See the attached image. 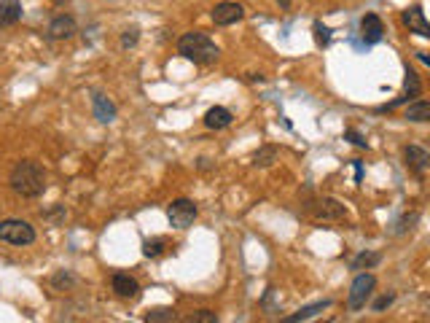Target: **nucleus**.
I'll use <instances>...</instances> for the list:
<instances>
[{"label": "nucleus", "instance_id": "obj_8", "mask_svg": "<svg viewBox=\"0 0 430 323\" xmlns=\"http://www.w3.org/2000/svg\"><path fill=\"white\" fill-rule=\"evenodd\" d=\"M403 159H406V167L414 173V176H425L430 167V154L422 145H406L403 148Z\"/></svg>", "mask_w": 430, "mask_h": 323}, {"label": "nucleus", "instance_id": "obj_21", "mask_svg": "<svg viewBox=\"0 0 430 323\" xmlns=\"http://www.w3.org/2000/svg\"><path fill=\"white\" fill-rule=\"evenodd\" d=\"M382 261V256L379 253H360L353 259V270H371L374 264H379Z\"/></svg>", "mask_w": 430, "mask_h": 323}, {"label": "nucleus", "instance_id": "obj_1", "mask_svg": "<svg viewBox=\"0 0 430 323\" xmlns=\"http://www.w3.org/2000/svg\"><path fill=\"white\" fill-rule=\"evenodd\" d=\"M11 189L19 194V197H27V200H36L46 191V170L33 162V159H22L14 165L11 176H8Z\"/></svg>", "mask_w": 430, "mask_h": 323}, {"label": "nucleus", "instance_id": "obj_15", "mask_svg": "<svg viewBox=\"0 0 430 323\" xmlns=\"http://www.w3.org/2000/svg\"><path fill=\"white\" fill-rule=\"evenodd\" d=\"M92 106H94V116H97V121L110 124V121L116 119V106L108 100L103 92H94V95H92Z\"/></svg>", "mask_w": 430, "mask_h": 323}, {"label": "nucleus", "instance_id": "obj_7", "mask_svg": "<svg viewBox=\"0 0 430 323\" xmlns=\"http://www.w3.org/2000/svg\"><path fill=\"white\" fill-rule=\"evenodd\" d=\"M245 16V8L240 3H218L213 8V22L218 27H229V25H237L240 19Z\"/></svg>", "mask_w": 430, "mask_h": 323}, {"label": "nucleus", "instance_id": "obj_5", "mask_svg": "<svg viewBox=\"0 0 430 323\" xmlns=\"http://www.w3.org/2000/svg\"><path fill=\"white\" fill-rule=\"evenodd\" d=\"M197 213H199V208H197V202H191V200H175V202L167 208V218H170V224H173L175 229H188V226L194 224Z\"/></svg>", "mask_w": 430, "mask_h": 323}, {"label": "nucleus", "instance_id": "obj_29", "mask_svg": "<svg viewBox=\"0 0 430 323\" xmlns=\"http://www.w3.org/2000/svg\"><path fill=\"white\" fill-rule=\"evenodd\" d=\"M280 3H283V5H286V8H288V3H290V0H280Z\"/></svg>", "mask_w": 430, "mask_h": 323}, {"label": "nucleus", "instance_id": "obj_2", "mask_svg": "<svg viewBox=\"0 0 430 323\" xmlns=\"http://www.w3.org/2000/svg\"><path fill=\"white\" fill-rule=\"evenodd\" d=\"M178 54L186 60L197 62V65H213L220 54V49L215 46V40L205 33H186L178 38Z\"/></svg>", "mask_w": 430, "mask_h": 323}, {"label": "nucleus", "instance_id": "obj_17", "mask_svg": "<svg viewBox=\"0 0 430 323\" xmlns=\"http://www.w3.org/2000/svg\"><path fill=\"white\" fill-rule=\"evenodd\" d=\"M331 307V299H322V302H315V304H309V307H301L299 313H293V315H288V318H283L286 323H299V321H309V318H315L318 313H322V310H328Z\"/></svg>", "mask_w": 430, "mask_h": 323}, {"label": "nucleus", "instance_id": "obj_11", "mask_svg": "<svg viewBox=\"0 0 430 323\" xmlns=\"http://www.w3.org/2000/svg\"><path fill=\"white\" fill-rule=\"evenodd\" d=\"M382 36H385L382 19H379L377 14H366V16L360 19V38H363V43H379Z\"/></svg>", "mask_w": 430, "mask_h": 323}, {"label": "nucleus", "instance_id": "obj_24", "mask_svg": "<svg viewBox=\"0 0 430 323\" xmlns=\"http://www.w3.org/2000/svg\"><path fill=\"white\" fill-rule=\"evenodd\" d=\"M218 321V315H215L213 310H199L194 318H188V323H213Z\"/></svg>", "mask_w": 430, "mask_h": 323}, {"label": "nucleus", "instance_id": "obj_27", "mask_svg": "<svg viewBox=\"0 0 430 323\" xmlns=\"http://www.w3.org/2000/svg\"><path fill=\"white\" fill-rule=\"evenodd\" d=\"M417 218H420V215H417V213L406 215V218H403V221H401V226H398V235H401V232H406V229H412V224H414V221H417Z\"/></svg>", "mask_w": 430, "mask_h": 323}, {"label": "nucleus", "instance_id": "obj_13", "mask_svg": "<svg viewBox=\"0 0 430 323\" xmlns=\"http://www.w3.org/2000/svg\"><path fill=\"white\" fill-rule=\"evenodd\" d=\"M49 38L51 40H65V38H71L75 33V22H73V16H65V14H60V16H54L51 19V25H49Z\"/></svg>", "mask_w": 430, "mask_h": 323}, {"label": "nucleus", "instance_id": "obj_14", "mask_svg": "<svg viewBox=\"0 0 430 323\" xmlns=\"http://www.w3.org/2000/svg\"><path fill=\"white\" fill-rule=\"evenodd\" d=\"M231 121H234L231 110L223 106H215L205 113V127H207V130H226Z\"/></svg>", "mask_w": 430, "mask_h": 323}, {"label": "nucleus", "instance_id": "obj_20", "mask_svg": "<svg viewBox=\"0 0 430 323\" xmlns=\"http://www.w3.org/2000/svg\"><path fill=\"white\" fill-rule=\"evenodd\" d=\"M167 248V240L164 237H153V240H145L143 243V253L148 259H156V256H162Z\"/></svg>", "mask_w": 430, "mask_h": 323}, {"label": "nucleus", "instance_id": "obj_23", "mask_svg": "<svg viewBox=\"0 0 430 323\" xmlns=\"http://www.w3.org/2000/svg\"><path fill=\"white\" fill-rule=\"evenodd\" d=\"M138 38H140V30H138V27H129V30H124V36H121V46H124V49H132V46L138 43Z\"/></svg>", "mask_w": 430, "mask_h": 323}, {"label": "nucleus", "instance_id": "obj_4", "mask_svg": "<svg viewBox=\"0 0 430 323\" xmlns=\"http://www.w3.org/2000/svg\"><path fill=\"white\" fill-rule=\"evenodd\" d=\"M374 288H377V278H374L371 272H360L358 278L353 280V286H350L347 307H350L353 313L363 310V307H366V302H368V296L374 294Z\"/></svg>", "mask_w": 430, "mask_h": 323}, {"label": "nucleus", "instance_id": "obj_16", "mask_svg": "<svg viewBox=\"0 0 430 323\" xmlns=\"http://www.w3.org/2000/svg\"><path fill=\"white\" fill-rule=\"evenodd\" d=\"M22 19V3L19 0H0V27L16 25Z\"/></svg>", "mask_w": 430, "mask_h": 323}, {"label": "nucleus", "instance_id": "obj_10", "mask_svg": "<svg viewBox=\"0 0 430 323\" xmlns=\"http://www.w3.org/2000/svg\"><path fill=\"white\" fill-rule=\"evenodd\" d=\"M420 92H422V81H420V75L412 71V68H406V81H403V95L393 100L390 106H382L379 108V113H385V110H393L395 106H401V103H406V100H412V97H420Z\"/></svg>", "mask_w": 430, "mask_h": 323}, {"label": "nucleus", "instance_id": "obj_19", "mask_svg": "<svg viewBox=\"0 0 430 323\" xmlns=\"http://www.w3.org/2000/svg\"><path fill=\"white\" fill-rule=\"evenodd\" d=\"M275 159H277V145H264V148H258L253 154V165L255 167H269Z\"/></svg>", "mask_w": 430, "mask_h": 323}, {"label": "nucleus", "instance_id": "obj_25", "mask_svg": "<svg viewBox=\"0 0 430 323\" xmlns=\"http://www.w3.org/2000/svg\"><path fill=\"white\" fill-rule=\"evenodd\" d=\"M315 38H318L320 46H325V43L331 40V30H328L325 25H320V22H315Z\"/></svg>", "mask_w": 430, "mask_h": 323}, {"label": "nucleus", "instance_id": "obj_26", "mask_svg": "<svg viewBox=\"0 0 430 323\" xmlns=\"http://www.w3.org/2000/svg\"><path fill=\"white\" fill-rule=\"evenodd\" d=\"M393 299H395V294H385V296H379V299L374 302V310H377V313H382L385 307H390V304H393Z\"/></svg>", "mask_w": 430, "mask_h": 323}, {"label": "nucleus", "instance_id": "obj_3", "mask_svg": "<svg viewBox=\"0 0 430 323\" xmlns=\"http://www.w3.org/2000/svg\"><path fill=\"white\" fill-rule=\"evenodd\" d=\"M0 240L11 243V246H33L36 243V229L27 221L5 218V221H0Z\"/></svg>", "mask_w": 430, "mask_h": 323}, {"label": "nucleus", "instance_id": "obj_12", "mask_svg": "<svg viewBox=\"0 0 430 323\" xmlns=\"http://www.w3.org/2000/svg\"><path fill=\"white\" fill-rule=\"evenodd\" d=\"M110 286L116 291V296H121V299H138V296H140V283H138L132 275L116 272L113 280H110Z\"/></svg>", "mask_w": 430, "mask_h": 323}, {"label": "nucleus", "instance_id": "obj_22", "mask_svg": "<svg viewBox=\"0 0 430 323\" xmlns=\"http://www.w3.org/2000/svg\"><path fill=\"white\" fill-rule=\"evenodd\" d=\"M178 315H175V310H167V307H159V310H151L148 315H145V321L148 323H159V321H175Z\"/></svg>", "mask_w": 430, "mask_h": 323}, {"label": "nucleus", "instance_id": "obj_9", "mask_svg": "<svg viewBox=\"0 0 430 323\" xmlns=\"http://www.w3.org/2000/svg\"><path fill=\"white\" fill-rule=\"evenodd\" d=\"M401 19H403V25H406L409 33H417V36H422V38H430V25H428V19H425V11H422L420 5L406 8Z\"/></svg>", "mask_w": 430, "mask_h": 323}, {"label": "nucleus", "instance_id": "obj_18", "mask_svg": "<svg viewBox=\"0 0 430 323\" xmlns=\"http://www.w3.org/2000/svg\"><path fill=\"white\" fill-rule=\"evenodd\" d=\"M403 119H409V121H417V124L430 121V103H428V100H417V103H412V106L406 108Z\"/></svg>", "mask_w": 430, "mask_h": 323}, {"label": "nucleus", "instance_id": "obj_28", "mask_svg": "<svg viewBox=\"0 0 430 323\" xmlns=\"http://www.w3.org/2000/svg\"><path fill=\"white\" fill-rule=\"evenodd\" d=\"M347 138H353V143L355 145H366V141H363L360 135H355V132H347Z\"/></svg>", "mask_w": 430, "mask_h": 323}, {"label": "nucleus", "instance_id": "obj_6", "mask_svg": "<svg viewBox=\"0 0 430 323\" xmlns=\"http://www.w3.org/2000/svg\"><path fill=\"white\" fill-rule=\"evenodd\" d=\"M309 211H312V215H315L318 221H342V218H347L344 205H342V202H336V200H331V197H322V200H318Z\"/></svg>", "mask_w": 430, "mask_h": 323}]
</instances>
